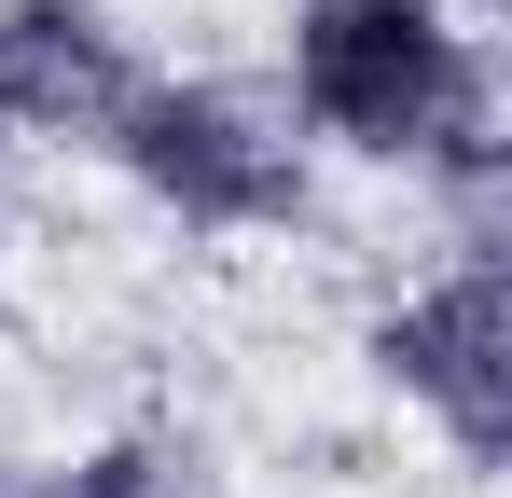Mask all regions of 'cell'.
I'll list each match as a JSON object with an SVG mask.
<instances>
[{
	"instance_id": "obj_1",
	"label": "cell",
	"mask_w": 512,
	"mask_h": 498,
	"mask_svg": "<svg viewBox=\"0 0 512 498\" xmlns=\"http://www.w3.org/2000/svg\"><path fill=\"white\" fill-rule=\"evenodd\" d=\"M291 97L305 125L374 166H443L485 180L499 111H485V56L457 0H291Z\"/></svg>"
},
{
	"instance_id": "obj_2",
	"label": "cell",
	"mask_w": 512,
	"mask_h": 498,
	"mask_svg": "<svg viewBox=\"0 0 512 498\" xmlns=\"http://www.w3.org/2000/svg\"><path fill=\"white\" fill-rule=\"evenodd\" d=\"M97 139H111V166H125L153 208H180L194 236H263V222H291V208H305L291 153L263 139L222 83H153V70H139V97H125Z\"/></svg>"
},
{
	"instance_id": "obj_3",
	"label": "cell",
	"mask_w": 512,
	"mask_h": 498,
	"mask_svg": "<svg viewBox=\"0 0 512 498\" xmlns=\"http://www.w3.org/2000/svg\"><path fill=\"white\" fill-rule=\"evenodd\" d=\"M374 360H388V388H416L443 415V443L471 471H499V443H512V277H499V249H471L443 291H416L374 332Z\"/></svg>"
},
{
	"instance_id": "obj_4",
	"label": "cell",
	"mask_w": 512,
	"mask_h": 498,
	"mask_svg": "<svg viewBox=\"0 0 512 498\" xmlns=\"http://www.w3.org/2000/svg\"><path fill=\"white\" fill-rule=\"evenodd\" d=\"M139 97V56L97 0H0V111L42 139H97Z\"/></svg>"
},
{
	"instance_id": "obj_5",
	"label": "cell",
	"mask_w": 512,
	"mask_h": 498,
	"mask_svg": "<svg viewBox=\"0 0 512 498\" xmlns=\"http://www.w3.org/2000/svg\"><path fill=\"white\" fill-rule=\"evenodd\" d=\"M42 498H208V457L194 443H97L84 471H42Z\"/></svg>"
},
{
	"instance_id": "obj_6",
	"label": "cell",
	"mask_w": 512,
	"mask_h": 498,
	"mask_svg": "<svg viewBox=\"0 0 512 498\" xmlns=\"http://www.w3.org/2000/svg\"><path fill=\"white\" fill-rule=\"evenodd\" d=\"M0 498H42V471H0Z\"/></svg>"
},
{
	"instance_id": "obj_7",
	"label": "cell",
	"mask_w": 512,
	"mask_h": 498,
	"mask_svg": "<svg viewBox=\"0 0 512 498\" xmlns=\"http://www.w3.org/2000/svg\"><path fill=\"white\" fill-rule=\"evenodd\" d=\"M457 14H499V0H457Z\"/></svg>"
}]
</instances>
